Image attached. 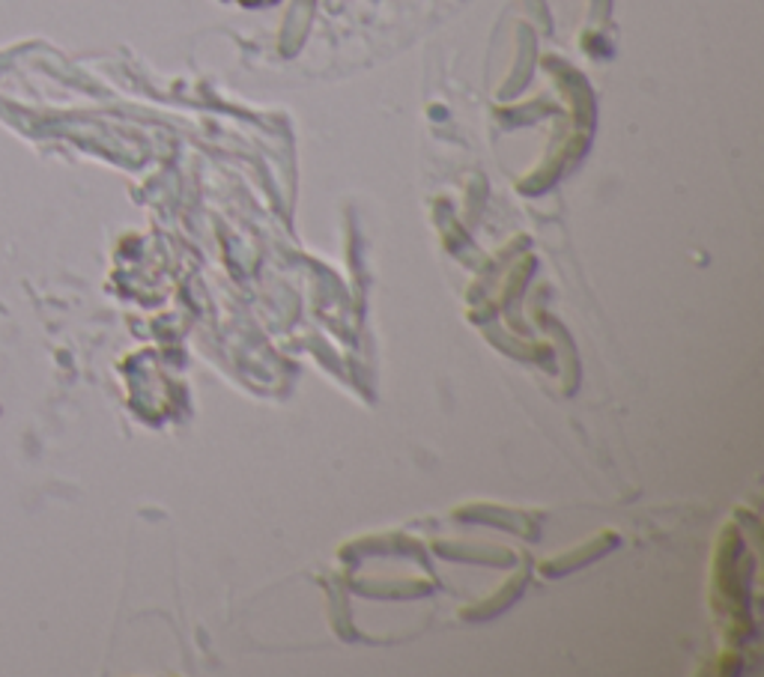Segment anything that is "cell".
<instances>
[{
    "label": "cell",
    "instance_id": "cell-1",
    "mask_svg": "<svg viewBox=\"0 0 764 677\" xmlns=\"http://www.w3.org/2000/svg\"><path fill=\"white\" fill-rule=\"evenodd\" d=\"M239 3H248V7H254V3H272V0H239Z\"/></svg>",
    "mask_w": 764,
    "mask_h": 677
}]
</instances>
